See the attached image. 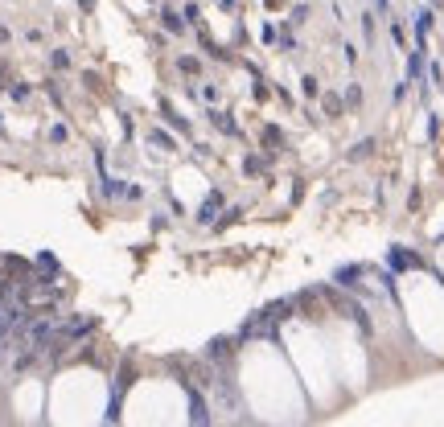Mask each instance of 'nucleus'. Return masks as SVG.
Masks as SVG:
<instances>
[]
</instances>
